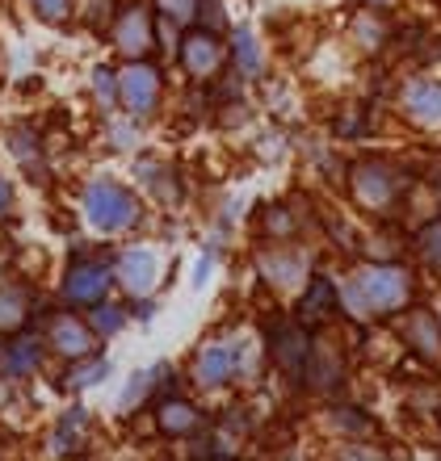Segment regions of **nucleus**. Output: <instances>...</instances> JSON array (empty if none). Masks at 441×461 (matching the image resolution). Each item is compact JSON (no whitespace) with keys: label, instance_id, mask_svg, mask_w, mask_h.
I'll return each instance as SVG.
<instances>
[{"label":"nucleus","instance_id":"1","mask_svg":"<svg viewBox=\"0 0 441 461\" xmlns=\"http://www.w3.org/2000/svg\"><path fill=\"white\" fill-rule=\"evenodd\" d=\"M412 298V277L395 265H374L366 273H357V281H349L345 303L354 315H370V311H400Z\"/></svg>","mask_w":441,"mask_h":461},{"label":"nucleus","instance_id":"2","mask_svg":"<svg viewBox=\"0 0 441 461\" xmlns=\"http://www.w3.org/2000/svg\"><path fill=\"white\" fill-rule=\"evenodd\" d=\"M85 219L88 227H97L101 235H118L139 222V202L135 194L118 181H93L85 189Z\"/></svg>","mask_w":441,"mask_h":461},{"label":"nucleus","instance_id":"3","mask_svg":"<svg viewBox=\"0 0 441 461\" xmlns=\"http://www.w3.org/2000/svg\"><path fill=\"white\" fill-rule=\"evenodd\" d=\"M349 189L362 210H391L395 194H400V176H395L382 159H366L349 172Z\"/></svg>","mask_w":441,"mask_h":461},{"label":"nucleus","instance_id":"4","mask_svg":"<svg viewBox=\"0 0 441 461\" xmlns=\"http://www.w3.org/2000/svg\"><path fill=\"white\" fill-rule=\"evenodd\" d=\"M118 97H123V105L131 110V118H147V113H156V105H160V72L152 68V63L135 59L123 76H118Z\"/></svg>","mask_w":441,"mask_h":461},{"label":"nucleus","instance_id":"5","mask_svg":"<svg viewBox=\"0 0 441 461\" xmlns=\"http://www.w3.org/2000/svg\"><path fill=\"white\" fill-rule=\"evenodd\" d=\"M97 340H101V336L93 331V323L68 315V311L51 315V323H47V344L60 352V357H68V361L93 357V352H97Z\"/></svg>","mask_w":441,"mask_h":461},{"label":"nucleus","instance_id":"6","mask_svg":"<svg viewBox=\"0 0 441 461\" xmlns=\"http://www.w3.org/2000/svg\"><path fill=\"white\" fill-rule=\"evenodd\" d=\"M110 290V265L101 260H76L63 277V298L72 306H97Z\"/></svg>","mask_w":441,"mask_h":461},{"label":"nucleus","instance_id":"7","mask_svg":"<svg viewBox=\"0 0 441 461\" xmlns=\"http://www.w3.org/2000/svg\"><path fill=\"white\" fill-rule=\"evenodd\" d=\"M156 34H152V13L143 5H126L118 13V22H114V47L123 50L126 59H143L147 50H152Z\"/></svg>","mask_w":441,"mask_h":461},{"label":"nucleus","instance_id":"8","mask_svg":"<svg viewBox=\"0 0 441 461\" xmlns=\"http://www.w3.org/2000/svg\"><path fill=\"white\" fill-rule=\"evenodd\" d=\"M270 357H273V365H278L286 377H303L307 357H311V336H307V323H282V328L273 331Z\"/></svg>","mask_w":441,"mask_h":461},{"label":"nucleus","instance_id":"9","mask_svg":"<svg viewBox=\"0 0 441 461\" xmlns=\"http://www.w3.org/2000/svg\"><path fill=\"white\" fill-rule=\"evenodd\" d=\"M219 63H223V47H219V38H215V30H194V34L181 38V68L194 80L215 76Z\"/></svg>","mask_w":441,"mask_h":461},{"label":"nucleus","instance_id":"10","mask_svg":"<svg viewBox=\"0 0 441 461\" xmlns=\"http://www.w3.org/2000/svg\"><path fill=\"white\" fill-rule=\"evenodd\" d=\"M235 369H240V348H235V344H207L194 361V382L215 390V386H223V382H232Z\"/></svg>","mask_w":441,"mask_h":461},{"label":"nucleus","instance_id":"11","mask_svg":"<svg viewBox=\"0 0 441 461\" xmlns=\"http://www.w3.org/2000/svg\"><path fill=\"white\" fill-rule=\"evenodd\" d=\"M156 273H160V260H156V252H147V248H131V252L118 256V285H123L131 298L152 294Z\"/></svg>","mask_w":441,"mask_h":461},{"label":"nucleus","instance_id":"12","mask_svg":"<svg viewBox=\"0 0 441 461\" xmlns=\"http://www.w3.org/2000/svg\"><path fill=\"white\" fill-rule=\"evenodd\" d=\"M400 336H404L408 348H417L420 357H429V361H441V328H437V319H433L429 311H412V315L404 319Z\"/></svg>","mask_w":441,"mask_h":461},{"label":"nucleus","instance_id":"13","mask_svg":"<svg viewBox=\"0 0 441 461\" xmlns=\"http://www.w3.org/2000/svg\"><path fill=\"white\" fill-rule=\"evenodd\" d=\"M156 428L164 437H194L198 428H202V411L185 399H164L156 407Z\"/></svg>","mask_w":441,"mask_h":461},{"label":"nucleus","instance_id":"14","mask_svg":"<svg viewBox=\"0 0 441 461\" xmlns=\"http://www.w3.org/2000/svg\"><path fill=\"white\" fill-rule=\"evenodd\" d=\"M307 386L311 390H332V386H341V377H345V361H341V352H332V348H311V357H307Z\"/></svg>","mask_w":441,"mask_h":461},{"label":"nucleus","instance_id":"15","mask_svg":"<svg viewBox=\"0 0 441 461\" xmlns=\"http://www.w3.org/2000/svg\"><path fill=\"white\" fill-rule=\"evenodd\" d=\"M336 285H332L328 277H311V285H307V294L299 298V319L303 323H324V319L332 315V306H336Z\"/></svg>","mask_w":441,"mask_h":461},{"label":"nucleus","instance_id":"16","mask_svg":"<svg viewBox=\"0 0 441 461\" xmlns=\"http://www.w3.org/2000/svg\"><path fill=\"white\" fill-rule=\"evenodd\" d=\"M408 118L420 122V126H441V85L433 80H420V85L408 88Z\"/></svg>","mask_w":441,"mask_h":461},{"label":"nucleus","instance_id":"17","mask_svg":"<svg viewBox=\"0 0 441 461\" xmlns=\"http://www.w3.org/2000/svg\"><path fill=\"white\" fill-rule=\"evenodd\" d=\"M30 323V294L22 285H0V336H13Z\"/></svg>","mask_w":441,"mask_h":461},{"label":"nucleus","instance_id":"18","mask_svg":"<svg viewBox=\"0 0 441 461\" xmlns=\"http://www.w3.org/2000/svg\"><path fill=\"white\" fill-rule=\"evenodd\" d=\"M261 273H265V281L270 285H278V290H286V285H299V277H303V256L294 252H265L261 256Z\"/></svg>","mask_w":441,"mask_h":461},{"label":"nucleus","instance_id":"19","mask_svg":"<svg viewBox=\"0 0 441 461\" xmlns=\"http://www.w3.org/2000/svg\"><path fill=\"white\" fill-rule=\"evenodd\" d=\"M38 365H42V344L38 340L5 344V361H0V374L5 377H30Z\"/></svg>","mask_w":441,"mask_h":461},{"label":"nucleus","instance_id":"20","mask_svg":"<svg viewBox=\"0 0 441 461\" xmlns=\"http://www.w3.org/2000/svg\"><path fill=\"white\" fill-rule=\"evenodd\" d=\"M85 428H88V411H85V407L63 411L60 428H55V437H51V449H55V453H76L80 445H85Z\"/></svg>","mask_w":441,"mask_h":461},{"label":"nucleus","instance_id":"21","mask_svg":"<svg viewBox=\"0 0 441 461\" xmlns=\"http://www.w3.org/2000/svg\"><path fill=\"white\" fill-rule=\"evenodd\" d=\"M106 374H110V361H101L97 352H93V357H80V361L72 365V374L63 377V382H68L72 390H85V386H97Z\"/></svg>","mask_w":441,"mask_h":461},{"label":"nucleus","instance_id":"22","mask_svg":"<svg viewBox=\"0 0 441 461\" xmlns=\"http://www.w3.org/2000/svg\"><path fill=\"white\" fill-rule=\"evenodd\" d=\"M232 42H235V47H232L235 68H240L244 76H257V72H261V50H257V38L248 34V30H235Z\"/></svg>","mask_w":441,"mask_h":461},{"label":"nucleus","instance_id":"23","mask_svg":"<svg viewBox=\"0 0 441 461\" xmlns=\"http://www.w3.org/2000/svg\"><path fill=\"white\" fill-rule=\"evenodd\" d=\"M123 323H126L123 306L97 303V311H93V331H97V336H118V331H123Z\"/></svg>","mask_w":441,"mask_h":461},{"label":"nucleus","instance_id":"24","mask_svg":"<svg viewBox=\"0 0 441 461\" xmlns=\"http://www.w3.org/2000/svg\"><path fill=\"white\" fill-rule=\"evenodd\" d=\"M38 13V22L47 25H63L68 17H72V0H30Z\"/></svg>","mask_w":441,"mask_h":461},{"label":"nucleus","instance_id":"25","mask_svg":"<svg viewBox=\"0 0 441 461\" xmlns=\"http://www.w3.org/2000/svg\"><path fill=\"white\" fill-rule=\"evenodd\" d=\"M420 256H425V265L441 268V222H429V227L420 230Z\"/></svg>","mask_w":441,"mask_h":461},{"label":"nucleus","instance_id":"26","mask_svg":"<svg viewBox=\"0 0 441 461\" xmlns=\"http://www.w3.org/2000/svg\"><path fill=\"white\" fill-rule=\"evenodd\" d=\"M160 13L177 25H189L198 17V0H160Z\"/></svg>","mask_w":441,"mask_h":461},{"label":"nucleus","instance_id":"27","mask_svg":"<svg viewBox=\"0 0 441 461\" xmlns=\"http://www.w3.org/2000/svg\"><path fill=\"white\" fill-rule=\"evenodd\" d=\"M93 93H97L101 105H114V97H118V76H114L110 68H97V72H93Z\"/></svg>","mask_w":441,"mask_h":461},{"label":"nucleus","instance_id":"28","mask_svg":"<svg viewBox=\"0 0 441 461\" xmlns=\"http://www.w3.org/2000/svg\"><path fill=\"white\" fill-rule=\"evenodd\" d=\"M152 377H156V369H147V374H135V377H131V386L123 390V411L139 407V399H143L147 390H152Z\"/></svg>","mask_w":441,"mask_h":461},{"label":"nucleus","instance_id":"29","mask_svg":"<svg viewBox=\"0 0 441 461\" xmlns=\"http://www.w3.org/2000/svg\"><path fill=\"white\" fill-rule=\"evenodd\" d=\"M332 428H336V432H357V437H366L370 420L362 411H332Z\"/></svg>","mask_w":441,"mask_h":461},{"label":"nucleus","instance_id":"30","mask_svg":"<svg viewBox=\"0 0 441 461\" xmlns=\"http://www.w3.org/2000/svg\"><path fill=\"white\" fill-rule=\"evenodd\" d=\"M265 230H270V235H290V230H294V219L286 214V210H270V219H265Z\"/></svg>","mask_w":441,"mask_h":461},{"label":"nucleus","instance_id":"31","mask_svg":"<svg viewBox=\"0 0 441 461\" xmlns=\"http://www.w3.org/2000/svg\"><path fill=\"white\" fill-rule=\"evenodd\" d=\"M207 277H210V256H202L194 268V285H207Z\"/></svg>","mask_w":441,"mask_h":461},{"label":"nucleus","instance_id":"32","mask_svg":"<svg viewBox=\"0 0 441 461\" xmlns=\"http://www.w3.org/2000/svg\"><path fill=\"white\" fill-rule=\"evenodd\" d=\"M0 210H9V185L0 181Z\"/></svg>","mask_w":441,"mask_h":461},{"label":"nucleus","instance_id":"33","mask_svg":"<svg viewBox=\"0 0 441 461\" xmlns=\"http://www.w3.org/2000/svg\"><path fill=\"white\" fill-rule=\"evenodd\" d=\"M0 361H5V340H0Z\"/></svg>","mask_w":441,"mask_h":461},{"label":"nucleus","instance_id":"34","mask_svg":"<svg viewBox=\"0 0 441 461\" xmlns=\"http://www.w3.org/2000/svg\"><path fill=\"white\" fill-rule=\"evenodd\" d=\"M370 5H387V0H370Z\"/></svg>","mask_w":441,"mask_h":461}]
</instances>
